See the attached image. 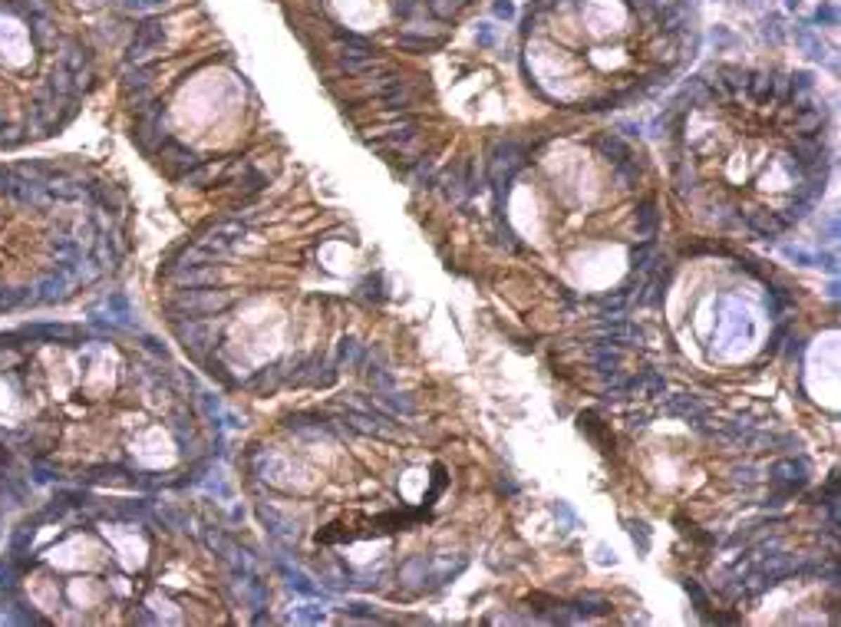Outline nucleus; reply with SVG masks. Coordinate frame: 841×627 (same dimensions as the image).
<instances>
[{"label": "nucleus", "instance_id": "obj_1", "mask_svg": "<svg viewBox=\"0 0 841 627\" xmlns=\"http://www.w3.org/2000/svg\"><path fill=\"white\" fill-rule=\"evenodd\" d=\"M0 443L37 486L185 492L221 455V403L129 321L0 330Z\"/></svg>", "mask_w": 841, "mask_h": 627}, {"label": "nucleus", "instance_id": "obj_2", "mask_svg": "<svg viewBox=\"0 0 841 627\" xmlns=\"http://www.w3.org/2000/svg\"><path fill=\"white\" fill-rule=\"evenodd\" d=\"M261 558L228 522L182 502L56 486L0 545V617L11 624L270 621Z\"/></svg>", "mask_w": 841, "mask_h": 627}, {"label": "nucleus", "instance_id": "obj_3", "mask_svg": "<svg viewBox=\"0 0 841 627\" xmlns=\"http://www.w3.org/2000/svg\"><path fill=\"white\" fill-rule=\"evenodd\" d=\"M132 245L126 185L83 155L0 159V317L83 301Z\"/></svg>", "mask_w": 841, "mask_h": 627}, {"label": "nucleus", "instance_id": "obj_4", "mask_svg": "<svg viewBox=\"0 0 841 627\" xmlns=\"http://www.w3.org/2000/svg\"><path fill=\"white\" fill-rule=\"evenodd\" d=\"M73 0H0V155L56 139L103 83L112 30Z\"/></svg>", "mask_w": 841, "mask_h": 627}, {"label": "nucleus", "instance_id": "obj_5", "mask_svg": "<svg viewBox=\"0 0 841 627\" xmlns=\"http://www.w3.org/2000/svg\"><path fill=\"white\" fill-rule=\"evenodd\" d=\"M33 489L37 482L23 469V463L0 443V538L7 535L13 519L33 502Z\"/></svg>", "mask_w": 841, "mask_h": 627}, {"label": "nucleus", "instance_id": "obj_6", "mask_svg": "<svg viewBox=\"0 0 841 627\" xmlns=\"http://www.w3.org/2000/svg\"><path fill=\"white\" fill-rule=\"evenodd\" d=\"M528 159V146L518 139H498L488 155V182L495 188V212H502V202L508 195V185L515 179V172Z\"/></svg>", "mask_w": 841, "mask_h": 627}, {"label": "nucleus", "instance_id": "obj_7", "mask_svg": "<svg viewBox=\"0 0 841 627\" xmlns=\"http://www.w3.org/2000/svg\"><path fill=\"white\" fill-rule=\"evenodd\" d=\"M769 482L778 489L776 502L782 505V498L792 496L795 489H802L805 482H809V465H805V459H795V455H785V459H778V463L769 465Z\"/></svg>", "mask_w": 841, "mask_h": 627}, {"label": "nucleus", "instance_id": "obj_8", "mask_svg": "<svg viewBox=\"0 0 841 627\" xmlns=\"http://www.w3.org/2000/svg\"><path fill=\"white\" fill-rule=\"evenodd\" d=\"M719 311H726V317H719V344H733L739 337H749V314L743 304L719 301Z\"/></svg>", "mask_w": 841, "mask_h": 627}, {"label": "nucleus", "instance_id": "obj_9", "mask_svg": "<svg viewBox=\"0 0 841 627\" xmlns=\"http://www.w3.org/2000/svg\"><path fill=\"white\" fill-rule=\"evenodd\" d=\"M426 578H429V558L426 555H412L396 568V581L403 591H426Z\"/></svg>", "mask_w": 841, "mask_h": 627}, {"label": "nucleus", "instance_id": "obj_10", "mask_svg": "<svg viewBox=\"0 0 841 627\" xmlns=\"http://www.w3.org/2000/svg\"><path fill=\"white\" fill-rule=\"evenodd\" d=\"M825 126V112H821L815 103L809 99H798V109H795V132L802 139H815Z\"/></svg>", "mask_w": 841, "mask_h": 627}, {"label": "nucleus", "instance_id": "obj_11", "mask_svg": "<svg viewBox=\"0 0 841 627\" xmlns=\"http://www.w3.org/2000/svg\"><path fill=\"white\" fill-rule=\"evenodd\" d=\"M594 146H597V152H601L604 159H611L614 165L627 162V159H634V155H630V146H627V142L620 139L617 132H604V136H597V142H594Z\"/></svg>", "mask_w": 841, "mask_h": 627}, {"label": "nucleus", "instance_id": "obj_12", "mask_svg": "<svg viewBox=\"0 0 841 627\" xmlns=\"http://www.w3.org/2000/svg\"><path fill=\"white\" fill-rule=\"evenodd\" d=\"M601 330H604V334L611 337V344H627V340L640 344V340H644L640 327H634L630 321H624V317H611V321H601Z\"/></svg>", "mask_w": 841, "mask_h": 627}, {"label": "nucleus", "instance_id": "obj_13", "mask_svg": "<svg viewBox=\"0 0 841 627\" xmlns=\"http://www.w3.org/2000/svg\"><path fill=\"white\" fill-rule=\"evenodd\" d=\"M667 413H673V416H683L686 422H703V416H706L703 403L696 400V396H686V393L670 396V400H667Z\"/></svg>", "mask_w": 841, "mask_h": 627}, {"label": "nucleus", "instance_id": "obj_14", "mask_svg": "<svg viewBox=\"0 0 841 627\" xmlns=\"http://www.w3.org/2000/svg\"><path fill=\"white\" fill-rule=\"evenodd\" d=\"M745 89L752 93V99L759 103V106H766V103H772V99H776V76H772V73H749V83H745Z\"/></svg>", "mask_w": 841, "mask_h": 627}, {"label": "nucleus", "instance_id": "obj_15", "mask_svg": "<svg viewBox=\"0 0 841 627\" xmlns=\"http://www.w3.org/2000/svg\"><path fill=\"white\" fill-rule=\"evenodd\" d=\"M443 40L439 37H419V33H399L396 37V50H406V53H429V50H439Z\"/></svg>", "mask_w": 841, "mask_h": 627}, {"label": "nucleus", "instance_id": "obj_16", "mask_svg": "<svg viewBox=\"0 0 841 627\" xmlns=\"http://www.w3.org/2000/svg\"><path fill=\"white\" fill-rule=\"evenodd\" d=\"M660 228V212H657V202L653 198H647L644 205L637 208V235L640 238H653Z\"/></svg>", "mask_w": 841, "mask_h": 627}, {"label": "nucleus", "instance_id": "obj_17", "mask_svg": "<svg viewBox=\"0 0 841 627\" xmlns=\"http://www.w3.org/2000/svg\"><path fill=\"white\" fill-rule=\"evenodd\" d=\"M578 422H581V429L591 436V439L601 446L604 453H611V449H614V436H607V429L601 426V420H597V413H581V420H578Z\"/></svg>", "mask_w": 841, "mask_h": 627}, {"label": "nucleus", "instance_id": "obj_18", "mask_svg": "<svg viewBox=\"0 0 841 627\" xmlns=\"http://www.w3.org/2000/svg\"><path fill=\"white\" fill-rule=\"evenodd\" d=\"M591 354H594V363H597V370H601L604 377H607V373L614 377L617 367H620V354H617L614 347H611V344H594Z\"/></svg>", "mask_w": 841, "mask_h": 627}, {"label": "nucleus", "instance_id": "obj_19", "mask_svg": "<svg viewBox=\"0 0 841 627\" xmlns=\"http://www.w3.org/2000/svg\"><path fill=\"white\" fill-rule=\"evenodd\" d=\"M811 89H815V73H809V70H798V73L788 76V99H792V103L805 99Z\"/></svg>", "mask_w": 841, "mask_h": 627}, {"label": "nucleus", "instance_id": "obj_20", "mask_svg": "<svg viewBox=\"0 0 841 627\" xmlns=\"http://www.w3.org/2000/svg\"><path fill=\"white\" fill-rule=\"evenodd\" d=\"M611 601L604 595H581L574 601V614H604Z\"/></svg>", "mask_w": 841, "mask_h": 627}, {"label": "nucleus", "instance_id": "obj_21", "mask_svg": "<svg viewBox=\"0 0 841 627\" xmlns=\"http://www.w3.org/2000/svg\"><path fill=\"white\" fill-rule=\"evenodd\" d=\"M795 40L805 46V50H809V56H815V60H825V46H821V40H815V30H811V27H798Z\"/></svg>", "mask_w": 841, "mask_h": 627}, {"label": "nucleus", "instance_id": "obj_22", "mask_svg": "<svg viewBox=\"0 0 841 627\" xmlns=\"http://www.w3.org/2000/svg\"><path fill=\"white\" fill-rule=\"evenodd\" d=\"M627 301H630V287H620V291L601 297V307H604V311H611V314H617V311H624V307H627Z\"/></svg>", "mask_w": 841, "mask_h": 627}, {"label": "nucleus", "instance_id": "obj_23", "mask_svg": "<svg viewBox=\"0 0 841 627\" xmlns=\"http://www.w3.org/2000/svg\"><path fill=\"white\" fill-rule=\"evenodd\" d=\"M630 538H634L637 552H647L650 548V529L644 522H630Z\"/></svg>", "mask_w": 841, "mask_h": 627}, {"label": "nucleus", "instance_id": "obj_24", "mask_svg": "<svg viewBox=\"0 0 841 627\" xmlns=\"http://www.w3.org/2000/svg\"><path fill=\"white\" fill-rule=\"evenodd\" d=\"M475 44L478 46H495L498 44V27H492V23H478V30H475Z\"/></svg>", "mask_w": 841, "mask_h": 627}, {"label": "nucleus", "instance_id": "obj_25", "mask_svg": "<svg viewBox=\"0 0 841 627\" xmlns=\"http://www.w3.org/2000/svg\"><path fill=\"white\" fill-rule=\"evenodd\" d=\"M811 23H825V27H835V23H838V11H835V4H821L819 11H815V17H811Z\"/></svg>", "mask_w": 841, "mask_h": 627}, {"label": "nucleus", "instance_id": "obj_26", "mask_svg": "<svg viewBox=\"0 0 841 627\" xmlns=\"http://www.w3.org/2000/svg\"><path fill=\"white\" fill-rule=\"evenodd\" d=\"M554 515H558V519L564 522V531H574V529H578V515L571 512V505L558 502V505H554Z\"/></svg>", "mask_w": 841, "mask_h": 627}, {"label": "nucleus", "instance_id": "obj_27", "mask_svg": "<svg viewBox=\"0 0 841 627\" xmlns=\"http://www.w3.org/2000/svg\"><path fill=\"white\" fill-rule=\"evenodd\" d=\"M492 13H495L498 20H515V4H511V0H495Z\"/></svg>", "mask_w": 841, "mask_h": 627}, {"label": "nucleus", "instance_id": "obj_28", "mask_svg": "<svg viewBox=\"0 0 841 627\" xmlns=\"http://www.w3.org/2000/svg\"><path fill=\"white\" fill-rule=\"evenodd\" d=\"M785 258H792V261H802V264H815V254H809V251H802V248H792V245H785Z\"/></svg>", "mask_w": 841, "mask_h": 627}, {"label": "nucleus", "instance_id": "obj_29", "mask_svg": "<svg viewBox=\"0 0 841 627\" xmlns=\"http://www.w3.org/2000/svg\"><path fill=\"white\" fill-rule=\"evenodd\" d=\"M301 621L317 624V621H324V611H320V607H301Z\"/></svg>", "mask_w": 841, "mask_h": 627}, {"label": "nucleus", "instance_id": "obj_30", "mask_svg": "<svg viewBox=\"0 0 841 627\" xmlns=\"http://www.w3.org/2000/svg\"><path fill=\"white\" fill-rule=\"evenodd\" d=\"M736 476L743 479V482H755V479H759V476H755V465H739V469H736Z\"/></svg>", "mask_w": 841, "mask_h": 627}, {"label": "nucleus", "instance_id": "obj_31", "mask_svg": "<svg viewBox=\"0 0 841 627\" xmlns=\"http://www.w3.org/2000/svg\"><path fill=\"white\" fill-rule=\"evenodd\" d=\"M597 562H601V564H614V548L607 552V545H597Z\"/></svg>", "mask_w": 841, "mask_h": 627}, {"label": "nucleus", "instance_id": "obj_32", "mask_svg": "<svg viewBox=\"0 0 841 627\" xmlns=\"http://www.w3.org/2000/svg\"><path fill=\"white\" fill-rule=\"evenodd\" d=\"M620 132H627V136H640V126H634V122H620Z\"/></svg>", "mask_w": 841, "mask_h": 627}, {"label": "nucleus", "instance_id": "obj_33", "mask_svg": "<svg viewBox=\"0 0 841 627\" xmlns=\"http://www.w3.org/2000/svg\"><path fill=\"white\" fill-rule=\"evenodd\" d=\"M455 7H465V4H472V0H452Z\"/></svg>", "mask_w": 841, "mask_h": 627}]
</instances>
